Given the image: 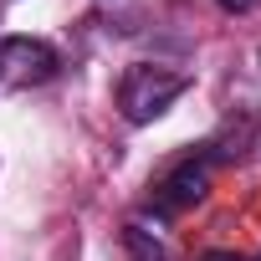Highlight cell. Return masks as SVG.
<instances>
[{
    "label": "cell",
    "mask_w": 261,
    "mask_h": 261,
    "mask_svg": "<svg viewBox=\"0 0 261 261\" xmlns=\"http://www.w3.org/2000/svg\"><path fill=\"white\" fill-rule=\"evenodd\" d=\"M200 261H246V256H236V251H205Z\"/></svg>",
    "instance_id": "8992f818"
},
{
    "label": "cell",
    "mask_w": 261,
    "mask_h": 261,
    "mask_svg": "<svg viewBox=\"0 0 261 261\" xmlns=\"http://www.w3.org/2000/svg\"><path fill=\"white\" fill-rule=\"evenodd\" d=\"M57 72H62V57L51 41H41V36H6L0 41V77L31 87V82H51Z\"/></svg>",
    "instance_id": "3957f363"
},
{
    "label": "cell",
    "mask_w": 261,
    "mask_h": 261,
    "mask_svg": "<svg viewBox=\"0 0 261 261\" xmlns=\"http://www.w3.org/2000/svg\"><path fill=\"white\" fill-rule=\"evenodd\" d=\"M215 6H220V11H225V16H246V11H251V6H256V0H215Z\"/></svg>",
    "instance_id": "5b68a950"
},
{
    "label": "cell",
    "mask_w": 261,
    "mask_h": 261,
    "mask_svg": "<svg viewBox=\"0 0 261 261\" xmlns=\"http://www.w3.org/2000/svg\"><path fill=\"white\" fill-rule=\"evenodd\" d=\"M256 261H261V256H256Z\"/></svg>",
    "instance_id": "52a82bcc"
},
{
    "label": "cell",
    "mask_w": 261,
    "mask_h": 261,
    "mask_svg": "<svg viewBox=\"0 0 261 261\" xmlns=\"http://www.w3.org/2000/svg\"><path fill=\"white\" fill-rule=\"evenodd\" d=\"M185 92H190V72L154 67V62H134V67L123 72V82H118V108H123L128 123H154Z\"/></svg>",
    "instance_id": "6da1fadb"
},
{
    "label": "cell",
    "mask_w": 261,
    "mask_h": 261,
    "mask_svg": "<svg viewBox=\"0 0 261 261\" xmlns=\"http://www.w3.org/2000/svg\"><path fill=\"white\" fill-rule=\"evenodd\" d=\"M123 251H128V261H169L164 241H159L149 225H139V220L123 225Z\"/></svg>",
    "instance_id": "277c9868"
},
{
    "label": "cell",
    "mask_w": 261,
    "mask_h": 261,
    "mask_svg": "<svg viewBox=\"0 0 261 261\" xmlns=\"http://www.w3.org/2000/svg\"><path fill=\"white\" fill-rule=\"evenodd\" d=\"M205 195H210V159H179V164H174V169L154 185L149 210H154L159 220H174V215L195 210Z\"/></svg>",
    "instance_id": "7a4b0ae2"
}]
</instances>
